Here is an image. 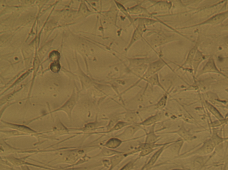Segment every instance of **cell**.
<instances>
[{
	"mask_svg": "<svg viewBox=\"0 0 228 170\" xmlns=\"http://www.w3.org/2000/svg\"><path fill=\"white\" fill-rule=\"evenodd\" d=\"M128 11L130 14L131 13L132 14H147L148 13L144 8L139 5H137L135 6L129 8L128 9Z\"/></svg>",
	"mask_w": 228,
	"mask_h": 170,
	"instance_id": "3",
	"label": "cell"
},
{
	"mask_svg": "<svg viewBox=\"0 0 228 170\" xmlns=\"http://www.w3.org/2000/svg\"><path fill=\"white\" fill-rule=\"evenodd\" d=\"M148 81L151 84H153V85H157V84H159L158 77L157 75H155L151 76L148 78Z\"/></svg>",
	"mask_w": 228,
	"mask_h": 170,
	"instance_id": "13",
	"label": "cell"
},
{
	"mask_svg": "<svg viewBox=\"0 0 228 170\" xmlns=\"http://www.w3.org/2000/svg\"><path fill=\"white\" fill-rule=\"evenodd\" d=\"M60 67H61L60 65H59V63L57 62L52 63L51 65V70L53 72H58L60 70Z\"/></svg>",
	"mask_w": 228,
	"mask_h": 170,
	"instance_id": "12",
	"label": "cell"
},
{
	"mask_svg": "<svg viewBox=\"0 0 228 170\" xmlns=\"http://www.w3.org/2000/svg\"></svg>",
	"mask_w": 228,
	"mask_h": 170,
	"instance_id": "18",
	"label": "cell"
},
{
	"mask_svg": "<svg viewBox=\"0 0 228 170\" xmlns=\"http://www.w3.org/2000/svg\"><path fill=\"white\" fill-rule=\"evenodd\" d=\"M49 57L51 61H58V59L60 58V54L58 52L54 51L50 53Z\"/></svg>",
	"mask_w": 228,
	"mask_h": 170,
	"instance_id": "11",
	"label": "cell"
},
{
	"mask_svg": "<svg viewBox=\"0 0 228 170\" xmlns=\"http://www.w3.org/2000/svg\"><path fill=\"white\" fill-rule=\"evenodd\" d=\"M115 2H116V5L117 7L123 13V14H124V15H125L129 19V20L131 21V22H132V21H133V20L132 18V17L130 16V15H129V13L128 12V11H127L126 8L123 6V5L120 4V3L117 2V1H115Z\"/></svg>",
	"mask_w": 228,
	"mask_h": 170,
	"instance_id": "6",
	"label": "cell"
},
{
	"mask_svg": "<svg viewBox=\"0 0 228 170\" xmlns=\"http://www.w3.org/2000/svg\"><path fill=\"white\" fill-rule=\"evenodd\" d=\"M124 125H125V123H124V122H120L118 123V124L115 126V127H114L113 130H117L120 129V128H121L123 127L124 126Z\"/></svg>",
	"mask_w": 228,
	"mask_h": 170,
	"instance_id": "17",
	"label": "cell"
},
{
	"mask_svg": "<svg viewBox=\"0 0 228 170\" xmlns=\"http://www.w3.org/2000/svg\"><path fill=\"white\" fill-rule=\"evenodd\" d=\"M159 119V116L158 115H157L155 116H152V117H150L148 119L143 122L142 123L143 125H151V124H153L155 123V122L157 121Z\"/></svg>",
	"mask_w": 228,
	"mask_h": 170,
	"instance_id": "9",
	"label": "cell"
},
{
	"mask_svg": "<svg viewBox=\"0 0 228 170\" xmlns=\"http://www.w3.org/2000/svg\"><path fill=\"white\" fill-rule=\"evenodd\" d=\"M165 65V62L161 60H158L155 62L151 63L149 65L148 70L145 74V76L149 77V76H152L154 74H155L156 72L160 70L161 69H162V67Z\"/></svg>",
	"mask_w": 228,
	"mask_h": 170,
	"instance_id": "2",
	"label": "cell"
},
{
	"mask_svg": "<svg viewBox=\"0 0 228 170\" xmlns=\"http://www.w3.org/2000/svg\"><path fill=\"white\" fill-rule=\"evenodd\" d=\"M196 50V48L195 47H194L193 49L191 50L190 52H189L188 56L187 57V60H186V61L184 63V64H187V63H190L191 62V61L193 60V58L194 56V55H195Z\"/></svg>",
	"mask_w": 228,
	"mask_h": 170,
	"instance_id": "10",
	"label": "cell"
},
{
	"mask_svg": "<svg viewBox=\"0 0 228 170\" xmlns=\"http://www.w3.org/2000/svg\"><path fill=\"white\" fill-rule=\"evenodd\" d=\"M121 141L117 138H112L107 142L106 145L111 148H115L119 146Z\"/></svg>",
	"mask_w": 228,
	"mask_h": 170,
	"instance_id": "5",
	"label": "cell"
},
{
	"mask_svg": "<svg viewBox=\"0 0 228 170\" xmlns=\"http://www.w3.org/2000/svg\"><path fill=\"white\" fill-rule=\"evenodd\" d=\"M162 150L163 148H161L153 155L150 160L149 161V162H148V167L151 166L153 165L154 164H155V162H156V161L157 160L158 158L159 155L161 153Z\"/></svg>",
	"mask_w": 228,
	"mask_h": 170,
	"instance_id": "7",
	"label": "cell"
},
{
	"mask_svg": "<svg viewBox=\"0 0 228 170\" xmlns=\"http://www.w3.org/2000/svg\"><path fill=\"white\" fill-rule=\"evenodd\" d=\"M225 17V14L221 13L217 15L214 16L212 18H210L209 20L207 21V22H204V23H217L220 22L222 21Z\"/></svg>",
	"mask_w": 228,
	"mask_h": 170,
	"instance_id": "4",
	"label": "cell"
},
{
	"mask_svg": "<svg viewBox=\"0 0 228 170\" xmlns=\"http://www.w3.org/2000/svg\"><path fill=\"white\" fill-rule=\"evenodd\" d=\"M152 151V148H146V149H144V150H143L142 151L141 153L140 154V155L143 156L148 155V154H149V153Z\"/></svg>",
	"mask_w": 228,
	"mask_h": 170,
	"instance_id": "16",
	"label": "cell"
},
{
	"mask_svg": "<svg viewBox=\"0 0 228 170\" xmlns=\"http://www.w3.org/2000/svg\"><path fill=\"white\" fill-rule=\"evenodd\" d=\"M133 163L130 162L124 166L120 170H131L133 168Z\"/></svg>",
	"mask_w": 228,
	"mask_h": 170,
	"instance_id": "15",
	"label": "cell"
},
{
	"mask_svg": "<svg viewBox=\"0 0 228 170\" xmlns=\"http://www.w3.org/2000/svg\"><path fill=\"white\" fill-rule=\"evenodd\" d=\"M139 22L142 23L145 25V26L150 25H153L154 23H156L157 21L152 19H148V18H140L139 20Z\"/></svg>",
	"mask_w": 228,
	"mask_h": 170,
	"instance_id": "8",
	"label": "cell"
},
{
	"mask_svg": "<svg viewBox=\"0 0 228 170\" xmlns=\"http://www.w3.org/2000/svg\"><path fill=\"white\" fill-rule=\"evenodd\" d=\"M167 99V94H165L164 96L161 98V99L160 100L158 104V107L159 108H162L163 107L165 106L166 104V100Z\"/></svg>",
	"mask_w": 228,
	"mask_h": 170,
	"instance_id": "14",
	"label": "cell"
},
{
	"mask_svg": "<svg viewBox=\"0 0 228 170\" xmlns=\"http://www.w3.org/2000/svg\"><path fill=\"white\" fill-rule=\"evenodd\" d=\"M146 30H147L146 26L140 22H139L137 27L134 32L131 38V41L126 50H128L134 43L136 42L137 41H138L139 40L141 39L142 37L143 33L146 32Z\"/></svg>",
	"mask_w": 228,
	"mask_h": 170,
	"instance_id": "1",
	"label": "cell"
}]
</instances>
